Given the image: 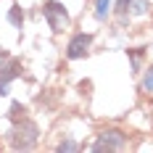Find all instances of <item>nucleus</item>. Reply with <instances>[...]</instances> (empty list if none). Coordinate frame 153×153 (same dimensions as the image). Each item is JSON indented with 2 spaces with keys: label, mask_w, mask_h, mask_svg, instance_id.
<instances>
[{
  "label": "nucleus",
  "mask_w": 153,
  "mask_h": 153,
  "mask_svg": "<svg viewBox=\"0 0 153 153\" xmlns=\"http://www.w3.org/2000/svg\"><path fill=\"white\" fill-rule=\"evenodd\" d=\"M37 135H40L37 124L29 122V119H21V124L11 132V145H13L16 151H27V148H32L37 143Z\"/></svg>",
  "instance_id": "1"
},
{
  "label": "nucleus",
  "mask_w": 153,
  "mask_h": 153,
  "mask_svg": "<svg viewBox=\"0 0 153 153\" xmlns=\"http://www.w3.org/2000/svg\"><path fill=\"white\" fill-rule=\"evenodd\" d=\"M42 13H45V19H48V24H50V29H53V32H63L66 27H69V13H66V8H63L61 3L45 0Z\"/></svg>",
  "instance_id": "2"
},
{
  "label": "nucleus",
  "mask_w": 153,
  "mask_h": 153,
  "mask_svg": "<svg viewBox=\"0 0 153 153\" xmlns=\"http://www.w3.org/2000/svg\"><path fill=\"white\" fill-rule=\"evenodd\" d=\"M124 145H127V135L122 129H106V132H100V137L95 140L92 151H122Z\"/></svg>",
  "instance_id": "3"
},
{
  "label": "nucleus",
  "mask_w": 153,
  "mask_h": 153,
  "mask_svg": "<svg viewBox=\"0 0 153 153\" xmlns=\"http://www.w3.org/2000/svg\"><path fill=\"white\" fill-rule=\"evenodd\" d=\"M92 45V34H85V32H79L74 34L71 40H69V48H66V56L74 61V58H85L87 56V50Z\"/></svg>",
  "instance_id": "4"
},
{
  "label": "nucleus",
  "mask_w": 153,
  "mask_h": 153,
  "mask_svg": "<svg viewBox=\"0 0 153 153\" xmlns=\"http://www.w3.org/2000/svg\"><path fill=\"white\" fill-rule=\"evenodd\" d=\"M19 71H21V66L16 61H11V58L0 66V95H8V82L13 76H19Z\"/></svg>",
  "instance_id": "5"
},
{
  "label": "nucleus",
  "mask_w": 153,
  "mask_h": 153,
  "mask_svg": "<svg viewBox=\"0 0 153 153\" xmlns=\"http://www.w3.org/2000/svg\"><path fill=\"white\" fill-rule=\"evenodd\" d=\"M8 21H11L13 27H21V21H24V13H21V8H19V5H13V8L8 11Z\"/></svg>",
  "instance_id": "6"
},
{
  "label": "nucleus",
  "mask_w": 153,
  "mask_h": 153,
  "mask_svg": "<svg viewBox=\"0 0 153 153\" xmlns=\"http://www.w3.org/2000/svg\"><path fill=\"white\" fill-rule=\"evenodd\" d=\"M108 8H111V0H98V3H95V16H98V19H106Z\"/></svg>",
  "instance_id": "7"
},
{
  "label": "nucleus",
  "mask_w": 153,
  "mask_h": 153,
  "mask_svg": "<svg viewBox=\"0 0 153 153\" xmlns=\"http://www.w3.org/2000/svg\"><path fill=\"white\" fill-rule=\"evenodd\" d=\"M143 90H145V92H153V66L145 71V76H143Z\"/></svg>",
  "instance_id": "8"
},
{
  "label": "nucleus",
  "mask_w": 153,
  "mask_h": 153,
  "mask_svg": "<svg viewBox=\"0 0 153 153\" xmlns=\"http://www.w3.org/2000/svg\"><path fill=\"white\" fill-rule=\"evenodd\" d=\"M11 119H13V122H21V119H24V106H21V103H13V106H11Z\"/></svg>",
  "instance_id": "9"
},
{
  "label": "nucleus",
  "mask_w": 153,
  "mask_h": 153,
  "mask_svg": "<svg viewBox=\"0 0 153 153\" xmlns=\"http://www.w3.org/2000/svg\"><path fill=\"white\" fill-rule=\"evenodd\" d=\"M135 0H116V13L119 16H124L127 11H129V5H132Z\"/></svg>",
  "instance_id": "10"
},
{
  "label": "nucleus",
  "mask_w": 153,
  "mask_h": 153,
  "mask_svg": "<svg viewBox=\"0 0 153 153\" xmlns=\"http://www.w3.org/2000/svg\"><path fill=\"white\" fill-rule=\"evenodd\" d=\"M76 148H79V145H76L74 140H63L61 145H58V151H76Z\"/></svg>",
  "instance_id": "11"
},
{
  "label": "nucleus",
  "mask_w": 153,
  "mask_h": 153,
  "mask_svg": "<svg viewBox=\"0 0 153 153\" xmlns=\"http://www.w3.org/2000/svg\"><path fill=\"white\" fill-rule=\"evenodd\" d=\"M8 61V56H5V53H3V50H0V66H3V63Z\"/></svg>",
  "instance_id": "12"
}]
</instances>
